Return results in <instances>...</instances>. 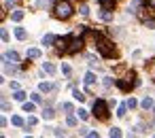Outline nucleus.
Masks as SVG:
<instances>
[{
  "instance_id": "4be33fe9",
  "label": "nucleus",
  "mask_w": 155,
  "mask_h": 138,
  "mask_svg": "<svg viewBox=\"0 0 155 138\" xmlns=\"http://www.w3.org/2000/svg\"><path fill=\"white\" fill-rule=\"evenodd\" d=\"M11 123H13V125H17V127H19V125H24V119H21V117H19V115H15V117H13V119H11Z\"/></svg>"
},
{
  "instance_id": "ea45409f",
  "label": "nucleus",
  "mask_w": 155,
  "mask_h": 138,
  "mask_svg": "<svg viewBox=\"0 0 155 138\" xmlns=\"http://www.w3.org/2000/svg\"><path fill=\"white\" fill-rule=\"evenodd\" d=\"M147 28H155V21H153V19H149V21H147Z\"/></svg>"
},
{
  "instance_id": "a211bd4d",
  "label": "nucleus",
  "mask_w": 155,
  "mask_h": 138,
  "mask_svg": "<svg viewBox=\"0 0 155 138\" xmlns=\"http://www.w3.org/2000/svg\"><path fill=\"white\" fill-rule=\"evenodd\" d=\"M11 17H13V21H21L24 19V11H13Z\"/></svg>"
},
{
  "instance_id": "9b49d317",
  "label": "nucleus",
  "mask_w": 155,
  "mask_h": 138,
  "mask_svg": "<svg viewBox=\"0 0 155 138\" xmlns=\"http://www.w3.org/2000/svg\"><path fill=\"white\" fill-rule=\"evenodd\" d=\"M43 70H45L47 74H53V72H55V66H53L51 62H43Z\"/></svg>"
},
{
  "instance_id": "b1692460",
  "label": "nucleus",
  "mask_w": 155,
  "mask_h": 138,
  "mask_svg": "<svg viewBox=\"0 0 155 138\" xmlns=\"http://www.w3.org/2000/svg\"><path fill=\"white\" fill-rule=\"evenodd\" d=\"M66 123H68L70 127H74V125H77V117H72V115H68V117H66Z\"/></svg>"
},
{
  "instance_id": "dca6fc26",
  "label": "nucleus",
  "mask_w": 155,
  "mask_h": 138,
  "mask_svg": "<svg viewBox=\"0 0 155 138\" xmlns=\"http://www.w3.org/2000/svg\"><path fill=\"white\" fill-rule=\"evenodd\" d=\"M85 83H87V85H94V83H96V74H94V72H87V74H85Z\"/></svg>"
},
{
  "instance_id": "412c9836",
  "label": "nucleus",
  "mask_w": 155,
  "mask_h": 138,
  "mask_svg": "<svg viewBox=\"0 0 155 138\" xmlns=\"http://www.w3.org/2000/svg\"><path fill=\"white\" fill-rule=\"evenodd\" d=\"M77 115H79V117H81L83 121H85V119H89V113H87L85 108H79V110H77Z\"/></svg>"
},
{
  "instance_id": "7c9ffc66",
  "label": "nucleus",
  "mask_w": 155,
  "mask_h": 138,
  "mask_svg": "<svg viewBox=\"0 0 155 138\" xmlns=\"http://www.w3.org/2000/svg\"><path fill=\"white\" fill-rule=\"evenodd\" d=\"M62 108H64L66 113H72V104H70V102H66V104H62Z\"/></svg>"
},
{
  "instance_id": "a878e982",
  "label": "nucleus",
  "mask_w": 155,
  "mask_h": 138,
  "mask_svg": "<svg viewBox=\"0 0 155 138\" xmlns=\"http://www.w3.org/2000/svg\"><path fill=\"white\" fill-rule=\"evenodd\" d=\"M62 72H64L66 77H70V72H72V68H70L68 64H62Z\"/></svg>"
},
{
  "instance_id": "423d86ee",
  "label": "nucleus",
  "mask_w": 155,
  "mask_h": 138,
  "mask_svg": "<svg viewBox=\"0 0 155 138\" xmlns=\"http://www.w3.org/2000/svg\"><path fill=\"white\" fill-rule=\"evenodd\" d=\"M70 38H72L70 34H68V36H64V38H55V43H58V51H60V53H64V51L68 49V43H70Z\"/></svg>"
},
{
  "instance_id": "393cba45",
  "label": "nucleus",
  "mask_w": 155,
  "mask_h": 138,
  "mask_svg": "<svg viewBox=\"0 0 155 138\" xmlns=\"http://www.w3.org/2000/svg\"><path fill=\"white\" fill-rule=\"evenodd\" d=\"M79 13H81L83 17H87V15H89V9H87V5H81V9H79Z\"/></svg>"
},
{
  "instance_id": "1a4fd4ad",
  "label": "nucleus",
  "mask_w": 155,
  "mask_h": 138,
  "mask_svg": "<svg viewBox=\"0 0 155 138\" xmlns=\"http://www.w3.org/2000/svg\"><path fill=\"white\" fill-rule=\"evenodd\" d=\"M100 7H102V9H108V11H113V9H115V0H100Z\"/></svg>"
},
{
  "instance_id": "39448f33",
  "label": "nucleus",
  "mask_w": 155,
  "mask_h": 138,
  "mask_svg": "<svg viewBox=\"0 0 155 138\" xmlns=\"http://www.w3.org/2000/svg\"><path fill=\"white\" fill-rule=\"evenodd\" d=\"M81 47H83V38H70L66 53H77V51H81Z\"/></svg>"
},
{
  "instance_id": "e433bc0d",
  "label": "nucleus",
  "mask_w": 155,
  "mask_h": 138,
  "mask_svg": "<svg viewBox=\"0 0 155 138\" xmlns=\"http://www.w3.org/2000/svg\"><path fill=\"white\" fill-rule=\"evenodd\" d=\"M87 136H89V138H98V132H94V130H89V132H87Z\"/></svg>"
},
{
  "instance_id": "aec40b11",
  "label": "nucleus",
  "mask_w": 155,
  "mask_h": 138,
  "mask_svg": "<svg viewBox=\"0 0 155 138\" xmlns=\"http://www.w3.org/2000/svg\"><path fill=\"white\" fill-rule=\"evenodd\" d=\"M24 110L26 113H34V100L32 102H24Z\"/></svg>"
},
{
  "instance_id": "9d476101",
  "label": "nucleus",
  "mask_w": 155,
  "mask_h": 138,
  "mask_svg": "<svg viewBox=\"0 0 155 138\" xmlns=\"http://www.w3.org/2000/svg\"><path fill=\"white\" fill-rule=\"evenodd\" d=\"M100 19H102V21H110V19H113V13H110L108 9H102V13H100Z\"/></svg>"
},
{
  "instance_id": "bb28decb",
  "label": "nucleus",
  "mask_w": 155,
  "mask_h": 138,
  "mask_svg": "<svg viewBox=\"0 0 155 138\" xmlns=\"http://www.w3.org/2000/svg\"><path fill=\"white\" fill-rule=\"evenodd\" d=\"M125 108H127V104H121V106L117 108V115H119V117H125Z\"/></svg>"
},
{
  "instance_id": "4c0bfd02",
  "label": "nucleus",
  "mask_w": 155,
  "mask_h": 138,
  "mask_svg": "<svg viewBox=\"0 0 155 138\" xmlns=\"http://www.w3.org/2000/svg\"><path fill=\"white\" fill-rule=\"evenodd\" d=\"M5 5H7V9H11V7L15 5V0H5Z\"/></svg>"
},
{
  "instance_id": "f03ea898",
  "label": "nucleus",
  "mask_w": 155,
  "mask_h": 138,
  "mask_svg": "<svg viewBox=\"0 0 155 138\" xmlns=\"http://www.w3.org/2000/svg\"><path fill=\"white\" fill-rule=\"evenodd\" d=\"M96 47H98V51H100L104 58H113V55H115V45H113L108 38H102V34L98 36V41H96Z\"/></svg>"
},
{
  "instance_id": "6ab92c4d",
  "label": "nucleus",
  "mask_w": 155,
  "mask_h": 138,
  "mask_svg": "<svg viewBox=\"0 0 155 138\" xmlns=\"http://www.w3.org/2000/svg\"><path fill=\"white\" fill-rule=\"evenodd\" d=\"M72 96H74V100H79V102H83V100H85V94H83V91H79V89H74V91H72Z\"/></svg>"
},
{
  "instance_id": "7ed1b4c3",
  "label": "nucleus",
  "mask_w": 155,
  "mask_h": 138,
  "mask_svg": "<svg viewBox=\"0 0 155 138\" xmlns=\"http://www.w3.org/2000/svg\"><path fill=\"white\" fill-rule=\"evenodd\" d=\"M94 115H96L98 119H102V121L108 119V106H106L104 100H96V102H94Z\"/></svg>"
},
{
  "instance_id": "cd10ccee",
  "label": "nucleus",
  "mask_w": 155,
  "mask_h": 138,
  "mask_svg": "<svg viewBox=\"0 0 155 138\" xmlns=\"http://www.w3.org/2000/svg\"><path fill=\"white\" fill-rule=\"evenodd\" d=\"M0 38H2V41H5V43H7V41H9V32H7V30H5V28H0Z\"/></svg>"
},
{
  "instance_id": "20e7f679",
  "label": "nucleus",
  "mask_w": 155,
  "mask_h": 138,
  "mask_svg": "<svg viewBox=\"0 0 155 138\" xmlns=\"http://www.w3.org/2000/svg\"><path fill=\"white\" fill-rule=\"evenodd\" d=\"M132 85H138V81H136V77H134V74H130L127 79H119V81H117V87H119V89H123V91L132 89Z\"/></svg>"
},
{
  "instance_id": "72a5a7b5",
  "label": "nucleus",
  "mask_w": 155,
  "mask_h": 138,
  "mask_svg": "<svg viewBox=\"0 0 155 138\" xmlns=\"http://www.w3.org/2000/svg\"><path fill=\"white\" fill-rule=\"evenodd\" d=\"M28 125H30V127L36 125V117H28Z\"/></svg>"
},
{
  "instance_id": "0eeeda50",
  "label": "nucleus",
  "mask_w": 155,
  "mask_h": 138,
  "mask_svg": "<svg viewBox=\"0 0 155 138\" xmlns=\"http://www.w3.org/2000/svg\"><path fill=\"white\" fill-rule=\"evenodd\" d=\"M2 62H7V64H9V62H11V64H17V62H19V55H17L15 51H7V53L2 55Z\"/></svg>"
},
{
  "instance_id": "58836bf2",
  "label": "nucleus",
  "mask_w": 155,
  "mask_h": 138,
  "mask_svg": "<svg viewBox=\"0 0 155 138\" xmlns=\"http://www.w3.org/2000/svg\"><path fill=\"white\" fill-rule=\"evenodd\" d=\"M5 17H7V13H5V9H2V7H0V21H2Z\"/></svg>"
},
{
  "instance_id": "473e14b6",
  "label": "nucleus",
  "mask_w": 155,
  "mask_h": 138,
  "mask_svg": "<svg viewBox=\"0 0 155 138\" xmlns=\"http://www.w3.org/2000/svg\"><path fill=\"white\" fill-rule=\"evenodd\" d=\"M32 100H34V102H36V104H38V102H41V100H43V96H41V94H32Z\"/></svg>"
},
{
  "instance_id": "6e6552de",
  "label": "nucleus",
  "mask_w": 155,
  "mask_h": 138,
  "mask_svg": "<svg viewBox=\"0 0 155 138\" xmlns=\"http://www.w3.org/2000/svg\"><path fill=\"white\" fill-rule=\"evenodd\" d=\"M53 43H55V36H53V34H45V36H43V45H45V47H51Z\"/></svg>"
},
{
  "instance_id": "2f4dec72",
  "label": "nucleus",
  "mask_w": 155,
  "mask_h": 138,
  "mask_svg": "<svg viewBox=\"0 0 155 138\" xmlns=\"http://www.w3.org/2000/svg\"><path fill=\"white\" fill-rule=\"evenodd\" d=\"M110 136H115V138L121 136V130H119V127H113V130H110Z\"/></svg>"
},
{
  "instance_id": "c85d7f7f",
  "label": "nucleus",
  "mask_w": 155,
  "mask_h": 138,
  "mask_svg": "<svg viewBox=\"0 0 155 138\" xmlns=\"http://www.w3.org/2000/svg\"><path fill=\"white\" fill-rule=\"evenodd\" d=\"M7 72H9V74H13V72H17V68H15L13 64H7Z\"/></svg>"
},
{
  "instance_id": "c756f323",
  "label": "nucleus",
  "mask_w": 155,
  "mask_h": 138,
  "mask_svg": "<svg viewBox=\"0 0 155 138\" xmlns=\"http://www.w3.org/2000/svg\"><path fill=\"white\" fill-rule=\"evenodd\" d=\"M136 104H138V102H136L134 98H130V100H127V108H136Z\"/></svg>"
},
{
  "instance_id": "2eb2a0df",
  "label": "nucleus",
  "mask_w": 155,
  "mask_h": 138,
  "mask_svg": "<svg viewBox=\"0 0 155 138\" xmlns=\"http://www.w3.org/2000/svg\"><path fill=\"white\" fill-rule=\"evenodd\" d=\"M28 58H30V60H38V58H41V51H38V49H28Z\"/></svg>"
},
{
  "instance_id": "79ce46f5",
  "label": "nucleus",
  "mask_w": 155,
  "mask_h": 138,
  "mask_svg": "<svg viewBox=\"0 0 155 138\" xmlns=\"http://www.w3.org/2000/svg\"><path fill=\"white\" fill-rule=\"evenodd\" d=\"M147 5H151V7L155 9V0H149V2H147Z\"/></svg>"
},
{
  "instance_id": "37998d69",
  "label": "nucleus",
  "mask_w": 155,
  "mask_h": 138,
  "mask_svg": "<svg viewBox=\"0 0 155 138\" xmlns=\"http://www.w3.org/2000/svg\"><path fill=\"white\" fill-rule=\"evenodd\" d=\"M2 83H5V79H2V77H0V85H2Z\"/></svg>"
},
{
  "instance_id": "c9c22d12",
  "label": "nucleus",
  "mask_w": 155,
  "mask_h": 138,
  "mask_svg": "<svg viewBox=\"0 0 155 138\" xmlns=\"http://www.w3.org/2000/svg\"><path fill=\"white\" fill-rule=\"evenodd\" d=\"M110 85H113V79L106 77V79H104V87H110Z\"/></svg>"
},
{
  "instance_id": "5701e85b",
  "label": "nucleus",
  "mask_w": 155,
  "mask_h": 138,
  "mask_svg": "<svg viewBox=\"0 0 155 138\" xmlns=\"http://www.w3.org/2000/svg\"><path fill=\"white\" fill-rule=\"evenodd\" d=\"M51 89H53V85H51V83H41V91H45V94H47V91H51Z\"/></svg>"
},
{
  "instance_id": "f704fd0d",
  "label": "nucleus",
  "mask_w": 155,
  "mask_h": 138,
  "mask_svg": "<svg viewBox=\"0 0 155 138\" xmlns=\"http://www.w3.org/2000/svg\"><path fill=\"white\" fill-rule=\"evenodd\" d=\"M0 106H2V110H9V108H11V104H9V102H0Z\"/></svg>"
},
{
  "instance_id": "f3484780",
  "label": "nucleus",
  "mask_w": 155,
  "mask_h": 138,
  "mask_svg": "<svg viewBox=\"0 0 155 138\" xmlns=\"http://www.w3.org/2000/svg\"><path fill=\"white\" fill-rule=\"evenodd\" d=\"M13 98H15L17 102H24V100H26V94H24L21 89H15V96H13Z\"/></svg>"
},
{
  "instance_id": "a19ab883",
  "label": "nucleus",
  "mask_w": 155,
  "mask_h": 138,
  "mask_svg": "<svg viewBox=\"0 0 155 138\" xmlns=\"http://www.w3.org/2000/svg\"><path fill=\"white\" fill-rule=\"evenodd\" d=\"M5 125H7V119H5V117H0V127H5Z\"/></svg>"
},
{
  "instance_id": "4468645a",
  "label": "nucleus",
  "mask_w": 155,
  "mask_h": 138,
  "mask_svg": "<svg viewBox=\"0 0 155 138\" xmlns=\"http://www.w3.org/2000/svg\"><path fill=\"white\" fill-rule=\"evenodd\" d=\"M53 117H55V110H53V108H49V106H47V108H45V110H43V119H53Z\"/></svg>"
},
{
  "instance_id": "f257e3e1",
  "label": "nucleus",
  "mask_w": 155,
  "mask_h": 138,
  "mask_svg": "<svg viewBox=\"0 0 155 138\" xmlns=\"http://www.w3.org/2000/svg\"><path fill=\"white\" fill-rule=\"evenodd\" d=\"M53 15L58 19H68L72 15V5L66 2V0H60V2H55V7H53Z\"/></svg>"
},
{
  "instance_id": "f8f14e48",
  "label": "nucleus",
  "mask_w": 155,
  "mask_h": 138,
  "mask_svg": "<svg viewBox=\"0 0 155 138\" xmlns=\"http://www.w3.org/2000/svg\"><path fill=\"white\" fill-rule=\"evenodd\" d=\"M15 36H17L19 41H26V36H28V32H26L24 28H15Z\"/></svg>"
},
{
  "instance_id": "ddd939ff",
  "label": "nucleus",
  "mask_w": 155,
  "mask_h": 138,
  "mask_svg": "<svg viewBox=\"0 0 155 138\" xmlns=\"http://www.w3.org/2000/svg\"><path fill=\"white\" fill-rule=\"evenodd\" d=\"M140 106H142L144 110H151V108H153V100H151V98H144V100L140 102Z\"/></svg>"
}]
</instances>
